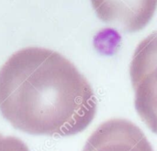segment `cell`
I'll return each mask as SVG.
<instances>
[{
	"instance_id": "cell-1",
	"label": "cell",
	"mask_w": 157,
	"mask_h": 151,
	"mask_svg": "<svg viewBox=\"0 0 157 151\" xmlns=\"http://www.w3.org/2000/svg\"><path fill=\"white\" fill-rule=\"evenodd\" d=\"M97 110L90 83L55 50L23 48L0 68V113L19 131L75 136L91 124Z\"/></svg>"
},
{
	"instance_id": "cell-3",
	"label": "cell",
	"mask_w": 157,
	"mask_h": 151,
	"mask_svg": "<svg viewBox=\"0 0 157 151\" xmlns=\"http://www.w3.org/2000/svg\"><path fill=\"white\" fill-rule=\"evenodd\" d=\"M82 151H154L139 127L124 118L103 122L87 138Z\"/></svg>"
},
{
	"instance_id": "cell-4",
	"label": "cell",
	"mask_w": 157,
	"mask_h": 151,
	"mask_svg": "<svg viewBox=\"0 0 157 151\" xmlns=\"http://www.w3.org/2000/svg\"><path fill=\"white\" fill-rule=\"evenodd\" d=\"M100 20L127 32L144 28L153 18L157 0H91Z\"/></svg>"
},
{
	"instance_id": "cell-2",
	"label": "cell",
	"mask_w": 157,
	"mask_h": 151,
	"mask_svg": "<svg viewBox=\"0 0 157 151\" xmlns=\"http://www.w3.org/2000/svg\"><path fill=\"white\" fill-rule=\"evenodd\" d=\"M130 77L136 111L157 135V30L136 47L130 65Z\"/></svg>"
},
{
	"instance_id": "cell-5",
	"label": "cell",
	"mask_w": 157,
	"mask_h": 151,
	"mask_svg": "<svg viewBox=\"0 0 157 151\" xmlns=\"http://www.w3.org/2000/svg\"><path fill=\"white\" fill-rule=\"evenodd\" d=\"M0 151H29V149L21 139L0 134Z\"/></svg>"
}]
</instances>
